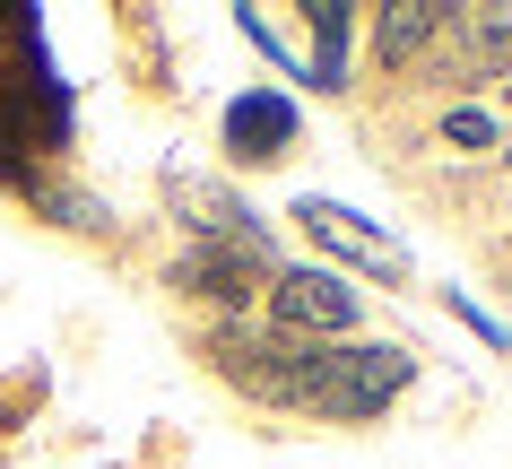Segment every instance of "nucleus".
I'll use <instances>...</instances> for the list:
<instances>
[{"instance_id":"5","label":"nucleus","mask_w":512,"mask_h":469,"mask_svg":"<svg viewBox=\"0 0 512 469\" xmlns=\"http://www.w3.org/2000/svg\"><path fill=\"white\" fill-rule=\"evenodd\" d=\"M226 148H235V157H252V166L287 157V148H296V105H287V96H270V87L235 96V105H226Z\"/></svg>"},{"instance_id":"2","label":"nucleus","mask_w":512,"mask_h":469,"mask_svg":"<svg viewBox=\"0 0 512 469\" xmlns=\"http://www.w3.org/2000/svg\"><path fill=\"white\" fill-rule=\"evenodd\" d=\"M408 374H417L408 348H339V357H322L304 409H322V417H382L408 391Z\"/></svg>"},{"instance_id":"6","label":"nucleus","mask_w":512,"mask_h":469,"mask_svg":"<svg viewBox=\"0 0 512 469\" xmlns=\"http://www.w3.org/2000/svg\"><path fill=\"white\" fill-rule=\"evenodd\" d=\"M174 209H191V226H200L209 244H235V252H270V235L252 226V209H243L235 192L200 183V174H174Z\"/></svg>"},{"instance_id":"3","label":"nucleus","mask_w":512,"mask_h":469,"mask_svg":"<svg viewBox=\"0 0 512 469\" xmlns=\"http://www.w3.org/2000/svg\"><path fill=\"white\" fill-rule=\"evenodd\" d=\"M296 226L313 235V244H330L339 261H356V270H374V278H408V252L382 235V226H365L356 209H339V200H296Z\"/></svg>"},{"instance_id":"7","label":"nucleus","mask_w":512,"mask_h":469,"mask_svg":"<svg viewBox=\"0 0 512 469\" xmlns=\"http://www.w3.org/2000/svg\"><path fill=\"white\" fill-rule=\"evenodd\" d=\"M270 270V252H235V244H200L174 261V287H191V296H217V304H235L252 296V278Z\"/></svg>"},{"instance_id":"4","label":"nucleus","mask_w":512,"mask_h":469,"mask_svg":"<svg viewBox=\"0 0 512 469\" xmlns=\"http://www.w3.org/2000/svg\"><path fill=\"white\" fill-rule=\"evenodd\" d=\"M270 313H278L287 339H322V331H348L356 322V296L330 270H278L270 278Z\"/></svg>"},{"instance_id":"9","label":"nucleus","mask_w":512,"mask_h":469,"mask_svg":"<svg viewBox=\"0 0 512 469\" xmlns=\"http://www.w3.org/2000/svg\"><path fill=\"white\" fill-rule=\"evenodd\" d=\"M313 44H322L313 79H322V87H339V44H348V9H339V0H322V9H313Z\"/></svg>"},{"instance_id":"10","label":"nucleus","mask_w":512,"mask_h":469,"mask_svg":"<svg viewBox=\"0 0 512 469\" xmlns=\"http://www.w3.org/2000/svg\"><path fill=\"white\" fill-rule=\"evenodd\" d=\"M443 139H452V148H495V122H486L478 105H460L452 122H443Z\"/></svg>"},{"instance_id":"8","label":"nucleus","mask_w":512,"mask_h":469,"mask_svg":"<svg viewBox=\"0 0 512 469\" xmlns=\"http://www.w3.org/2000/svg\"><path fill=\"white\" fill-rule=\"evenodd\" d=\"M434 27H443V9H434V0H400V9H382L374 53H382V61H408V53H417V44H426Z\"/></svg>"},{"instance_id":"1","label":"nucleus","mask_w":512,"mask_h":469,"mask_svg":"<svg viewBox=\"0 0 512 469\" xmlns=\"http://www.w3.org/2000/svg\"><path fill=\"white\" fill-rule=\"evenodd\" d=\"M209 365L226 374V383H243L252 400H278V409H296V400H313V374H322V348H304V339L287 331H209Z\"/></svg>"}]
</instances>
